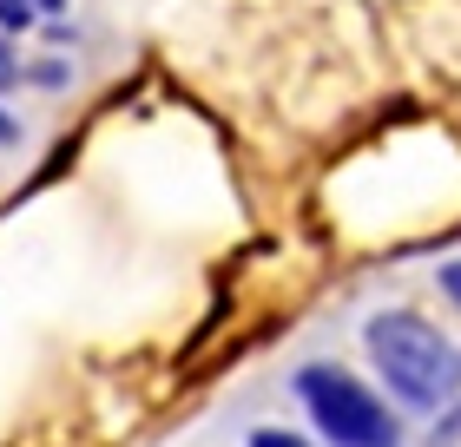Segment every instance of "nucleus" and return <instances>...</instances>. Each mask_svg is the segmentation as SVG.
<instances>
[{"instance_id": "1", "label": "nucleus", "mask_w": 461, "mask_h": 447, "mask_svg": "<svg viewBox=\"0 0 461 447\" xmlns=\"http://www.w3.org/2000/svg\"><path fill=\"white\" fill-rule=\"evenodd\" d=\"M363 343H369V362L383 375V389L415 415H435L461 401V349L448 343L429 316L415 309H383L363 323Z\"/></svg>"}, {"instance_id": "2", "label": "nucleus", "mask_w": 461, "mask_h": 447, "mask_svg": "<svg viewBox=\"0 0 461 447\" xmlns=\"http://www.w3.org/2000/svg\"><path fill=\"white\" fill-rule=\"evenodd\" d=\"M297 401L310 408V421L330 447H402V421L389 415V401L337 362L297 369Z\"/></svg>"}, {"instance_id": "3", "label": "nucleus", "mask_w": 461, "mask_h": 447, "mask_svg": "<svg viewBox=\"0 0 461 447\" xmlns=\"http://www.w3.org/2000/svg\"><path fill=\"white\" fill-rule=\"evenodd\" d=\"M244 447H317V441H303V434H290V428H258Z\"/></svg>"}, {"instance_id": "4", "label": "nucleus", "mask_w": 461, "mask_h": 447, "mask_svg": "<svg viewBox=\"0 0 461 447\" xmlns=\"http://www.w3.org/2000/svg\"><path fill=\"white\" fill-rule=\"evenodd\" d=\"M442 296H448V303H461V257L442 264Z\"/></svg>"}, {"instance_id": "5", "label": "nucleus", "mask_w": 461, "mask_h": 447, "mask_svg": "<svg viewBox=\"0 0 461 447\" xmlns=\"http://www.w3.org/2000/svg\"><path fill=\"white\" fill-rule=\"evenodd\" d=\"M14 73H20V67H14V53H7V40H0V86H14Z\"/></svg>"}, {"instance_id": "6", "label": "nucleus", "mask_w": 461, "mask_h": 447, "mask_svg": "<svg viewBox=\"0 0 461 447\" xmlns=\"http://www.w3.org/2000/svg\"><path fill=\"white\" fill-rule=\"evenodd\" d=\"M14 139H20V132H14V119H7V112H0V145H14Z\"/></svg>"}]
</instances>
